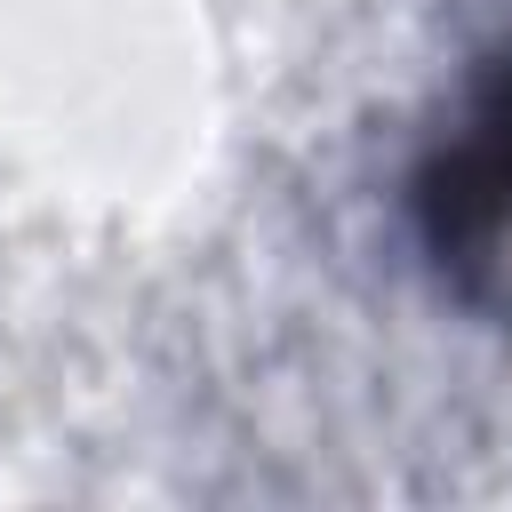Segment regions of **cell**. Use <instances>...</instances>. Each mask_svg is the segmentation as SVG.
I'll list each match as a JSON object with an SVG mask.
<instances>
[{"mask_svg": "<svg viewBox=\"0 0 512 512\" xmlns=\"http://www.w3.org/2000/svg\"><path fill=\"white\" fill-rule=\"evenodd\" d=\"M416 232L440 272L504 264L512 248V48L480 64L464 88V112L416 168Z\"/></svg>", "mask_w": 512, "mask_h": 512, "instance_id": "cell-1", "label": "cell"}]
</instances>
